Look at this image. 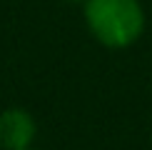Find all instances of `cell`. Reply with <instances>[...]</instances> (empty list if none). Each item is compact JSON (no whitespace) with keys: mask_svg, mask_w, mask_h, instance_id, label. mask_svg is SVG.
<instances>
[{"mask_svg":"<svg viewBox=\"0 0 152 150\" xmlns=\"http://www.w3.org/2000/svg\"><path fill=\"white\" fill-rule=\"evenodd\" d=\"M85 20L107 48H127L142 35L145 12L137 0H87Z\"/></svg>","mask_w":152,"mask_h":150,"instance_id":"obj_1","label":"cell"},{"mask_svg":"<svg viewBox=\"0 0 152 150\" xmlns=\"http://www.w3.org/2000/svg\"><path fill=\"white\" fill-rule=\"evenodd\" d=\"M35 138V123L25 110H5L0 115V143L10 150H25Z\"/></svg>","mask_w":152,"mask_h":150,"instance_id":"obj_2","label":"cell"},{"mask_svg":"<svg viewBox=\"0 0 152 150\" xmlns=\"http://www.w3.org/2000/svg\"><path fill=\"white\" fill-rule=\"evenodd\" d=\"M25 150H28V148H25Z\"/></svg>","mask_w":152,"mask_h":150,"instance_id":"obj_3","label":"cell"}]
</instances>
